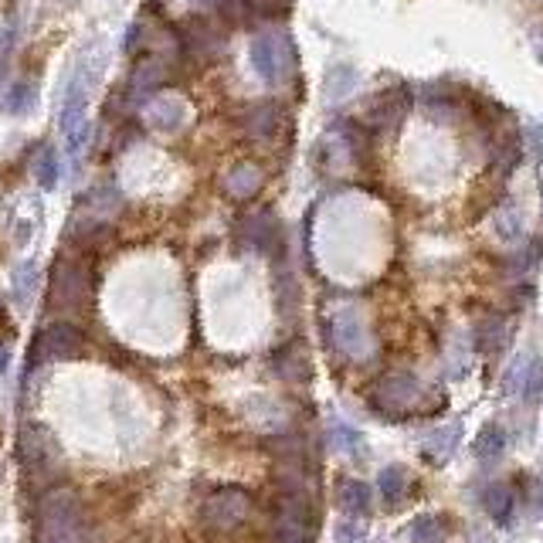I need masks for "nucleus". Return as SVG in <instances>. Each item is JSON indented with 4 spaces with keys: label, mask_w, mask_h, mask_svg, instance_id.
<instances>
[{
    "label": "nucleus",
    "mask_w": 543,
    "mask_h": 543,
    "mask_svg": "<svg viewBox=\"0 0 543 543\" xmlns=\"http://www.w3.org/2000/svg\"><path fill=\"white\" fill-rule=\"evenodd\" d=\"M96 289L89 255H58V262L48 272V306L55 313H82Z\"/></svg>",
    "instance_id": "obj_2"
},
{
    "label": "nucleus",
    "mask_w": 543,
    "mask_h": 543,
    "mask_svg": "<svg viewBox=\"0 0 543 543\" xmlns=\"http://www.w3.org/2000/svg\"><path fill=\"white\" fill-rule=\"evenodd\" d=\"M252 516V496L238 486H224L204 496L201 503V523L211 533H235Z\"/></svg>",
    "instance_id": "obj_5"
},
{
    "label": "nucleus",
    "mask_w": 543,
    "mask_h": 543,
    "mask_svg": "<svg viewBox=\"0 0 543 543\" xmlns=\"http://www.w3.org/2000/svg\"><path fill=\"white\" fill-rule=\"evenodd\" d=\"M282 123H286V109L279 102H255L241 112V133L252 136V140H272Z\"/></svg>",
    "instance_id": "obj_12"
},
{
    "label": "nucleus",
    "mask_w": 543,
    "mask_h": 543,
    "mask_svg": "<svg viewBox=\"0 0 543 543\" xmlns=\"http://www.w3.org/2000/svg\"><path fill=\"white\" fill-rule=\"evenodd\" d=\"M58 177H62V163H58V153L51 150V146H41L38 153H34V180H38L45 191L58 184Z\"/></svg>",
    "instance_id": "obj_20"
},
{
    "label": "nucleus",
    "mask_w": 543,
    "mask_h": 543,
    "mask_svg": "<svg viewBox=\"0 0 543 543\" xmlns=\"http://www.w3.org/2000/svg\"><path fill=\"white\" fill-rule=\"evenodd\" d=\"M493 160L499 167H516V160H520V136H516V129H503V133L496 136L493 143Z\"/></svg>",
    "instance_id": "obj_23"
},
{
    "label": "nucleus",
    "mask_w": 543,
    "mask_h": 543,
    "mask_svg": "<svg viewBox=\"0 0 543 543\" xmlns=\"http://www.w3.org/2000/svg\"><path fill=\"white\" fill-rule=\"evenodd\" d=\"M262 184H265L262 167H258V163H248V160L235 163V167H231L221 180L224 194H228L231 201H252V197L262 191Z\"/></svg>",
    "instance_id": "obj_13"
},
{
    "label": "nucleus",
    "mask_w": 543,
    "mask_h": 543,
    "mask_svg": "<svg viewBox=\"0 0 543 543\" xmlns=\"http://www.w3.org/2000/svg\"><path fill=\"white\" fill-rule=\"evenodd\" d=\"M143 119H146V126H153V129H180L184 126V119H187V109H184V102L180 99H170V96H160V99H150L143 106Z\"/></svg>",
    "instance_id": "obj_16"
},
{
    "label": "nucleus",
    "mask_w": 543,
    "mask_h": 543,
    "mask_svg": "<svg viewBox=\"0 0 543 543\" xmlns=\"http://www.w3.org/2000/svg\"><path fill=\"white\" fill-rule=\"evenodd\" d=\"M34 102H38V92H34V85L28 82H17L14 89L7 92V112H11V116H28Z\"/></svg>",
    "instance_id": "obj_24"
},
{
    "label": "nucleus",
    "mask_w": 543,
    "mask_h": 543,
    "mask_svg": "<svg viewBox=\"0 0 543 543\" xmlns=\"http://www.w3.org/2000/svg\"><path fill=\"white\" fill-rule=\"evenodd\" d=\"M248 58H252V68L258 72V79L269 85H282L289 82L292 75V45L282 34H258L248 48Z\"/></svg>",
    "instance_id": "obj_6"
},
{
    "label": "nucleus",
    "mask_w": 543,
    "mask_h": 543,
    "mask_svg": "<svg viewBox=\"0 0 543 543\" xmlns=\"http://www.w3.org/2000/svg\"><path fill=\"white\" fill-rule=\"evenodd\" d=\"M404 482H408V476H404V469H398V465H391V469H384V472H381V479H377V489H381V493L394 503V499L401 496Z\"/></svg>",
    "instance_id": "obj_28"
},
{
    "label": "nucleus",
    "mask_w": 543,
    "mask_h": 543,
    "mask_svg": "<svg viewBox=\"0 0 543 543\" xmlns=\"http://www.w3.org/2000/svg\"><path fill=\"white\" fill-rule=\"evenodd\" d=\"M455 442H459V428H442V432L432 435V442L425 445V452L432 455L435 462H442L448 452L455 448Z\"/></svg>",
    "instance_id": "obj_27"
},
{
    "label": "nucleus",
    "mask_w": 543,
    "mask_h": 543,
    "mask_svg": "<svg viewBox=\"0 0 543 543\" xmlns=\"http://www.w3.org/2000/svg\"><path fill=\"white\" fill-rule=\"evenodd\" d=\"M482 506H486V513L493 516L496 523H506V520H510V510H513L510 486H503V482H493V486H486V493H482Z\"/></svg>",
    "instance_id": "obj_19"
},
{
    "label": "nucleus",
    "mask_w": 543,
    "mask_h": 543,
    "mask_svg": "<svg viewBox=\"0 0 543 543\" xmlns=\"http://www.w3.org/2000/svg\"><path fill=\"white\" fill-rule=\"evenodd\" d=\"M503 452H506V432L499 425H486L476 438V455H479V459H486V462H493Z\"/></svg>",
    "instance_id": "obj_22"
},
{
    "label": "nucleus",
    "mask_w": 543,
    "mask_h": 543,
    "mask_svg": "<svg viewBox=\"0 0 543 543\" xmlns=\"http://www.w3.org/2000/svg\"><path fill=\"white\" fill-rule=\"evenodd\" d=\"M238 235L245 245H252L255 252H262V255H279L282 252V228H279V221H275L272 211L245 214L238 224Z\"/></svg>",
    "instance_id": "obj_11"
},
{
    "label": "nucleus",
    "mask_w": 543,
    "mask_h": 543,
    "mask_svg": "<svg viewBox=\"0 0 543 543\" xmlns=\"http://www.w3.org/2000/svg\"><path fill=\"white\" fill-rule=\"evenodd\" d=\"M336 499H340L343 513H350V516L370 513V486L360 479H343L340 489H336Z\"/></svg>",
    "instance_id": "obj_17"
},
{
    "label": "nucleus",
    "mask_w": 543,
    "mask_h": 543,
    "mask_svg": "<svg viewBox=\"0 0 543 543\" xmlns=\"http://www.w3.org/2000/svg\"><path fill=\"white\" fill-rule=\"evenodd\" d=\"M523 398H527V401H540L543 398V364H540V360L530 367L527 384H523Z\"/></svg>",
    "instance_id": "obj_29"
},
{
    "label": "nucleus",
    "mask_w": 543,
    "mask_h": 543,
    "mask_svg": "<svg viewBox=\"0 0 543 543\" xmlns=\"http://www.w3.org/2000/svg\"><path fill=\"white\" fill-rule=\"evenodd\" d=\"M364 533H360L357 527H350V523H340V530H336V540L340 543H357Z\"/></svg>",
    "instance_id": "obj_30"
},
{
    "label": "nucleus",
    "mask_w": 543,
    "mask_h": 543,
    "mask_svg": "<svg viewBox=\"0 0 543 543\" xmlns=\"http://www.w3.org/2000/svg\"><path fill=\"white\" fill-rule=\"evenodd\" d=\"M404 112H408V92L387 89L367 106V126L370 129H391V126L401 123Z\"/></svg>",
    "instance_id": "obj_14"
},
{
    "label": "nucleus",
    "mask_w": 543,
    "mask_h": 543,
    "mask_svg": "<svg viewBox=\"0 0 543 543\" xmlns=\"http://www.w3.org/2000/svg\"><path fill=\"white\" fill-rule=\"evenodd\" d=\"M34 286H38V262L28 258V262H21L14 269V303L21 306V309L31 303Z\"/></svg>",
    "instance_id": "obj_21"
},
{
    "label": "nucleus",
    "mask_w": 543,
    "mask_h": 543,
    "mask_svg": "<svg viewBox=\"0 0 543 543\" xmlns=\"http://www.w3.org/2000/svg\"><path fill=\"white\" fill-rule=\"evenodd\" d=\"M7 360H11V350H7V347H0V374H4Z\"/></svg>",
    "instance_id": "obj_31"
},
{
    "label": "nucleus",
    "mask_w": 543,
    "mask_h": 543,
    "mask_svg": "<svg viewBox=\"0 0 543 543\" xmlns=\"http://www.w3.org/2000/svg\"><path fill=\"white\" fill-rule=\"evenodd\" d=\"M34 543H92V523L75 489L51 486L38 499Z\"/></svg>",
    "instance_id": "obj_1"
},
{
    "label": "nucleus",
    "mask_w": 543,
    "mask_h": 543,
    "mask_svg": "<svg viewBox=\"0 0 543 543\" xmlns=\"http://www.w3.org/2000/svg\"><path fill=\"white\" fill-rule=\"evenodd\" d=\"M326 333H330V343L343 357L350 360H360L367 357L370 350V336H367V326H364V316L357 309H336L326 323Z\"/></svg>",
    "instance_id": "obj_9"
},
{
    "label": "nucleus",
    "mask_w": 543,
    "mask_h": 543,
    "mask_svg": "<svg viewBox=\"0 0 543 543\" xmlns=\"http://www.w3.org/2000/svg\"><path fill=\"white\" fill-rule=\"evenodd\" d=\"M275 374L282 381H292V384H306L309 381V353L303 343H286L282 350H275Z\"/></svg>",
    "instance_id": "obj_15"
},
{
    "label": "nucleus",
    "mask_w": 543,
    "mask_h": 543,
    "mask_svg": "<svg viewBox=\"0 0 543 543\" xmlns=\"http://www.w3.org/2000/svg\"><path fill=\"white\" fill-rule=\"evenodd\" d=\"M252 21H275L292 7V0H245Z\"/></svg>",
    "instance_id": "obj_25"
},
{
    "label": "nucleus",
    "mask_w": 543,
    "mask_h": 543,
    "mask_svg": "<svg viewBox=\"0 0 543 543\" xmlns=\"http://www.w3.org/2000/svg\"><path fill=\"white\" fill-rule=\"evenodd\" d=\"M370 401H374V408L384 411V415H408L421 401V384L408 370H394V374H387L374 384Z\"/></svg>",
    "instance_id": "obj_8"
},
{
    "label": "nucleus",
    "mask_w": 543,
    "mask_h": 543,
    "mask_svg": "<svg viewBox=\"0 0 543 543\" xmlns=\"http://www.w3.org/2000/svg\"><path fill=\"white\" fill-rule=\"evenodd\" d=\"M506 340V320L499 313H486L476 323V343L482 353H496Z\"/></svg>",
    "instance_id": "obj_18"
},
{
    "label": "nucleus",
    "mask_w": 543,
    "mask_h": 543,
    "mask_svg": "<svg viewBox=\"0 0 543 543\" xmlns=\"http://www.w3.org/2000/svg\"><path fill=\"white\" fill-rule=\"evenodd\" d=\"M85 353V333L75 323H51L45 326L31 343V364H45V360H75Z\"/></svg>",
    "instance_id": "obj_7"
},
{
    "label": "nucleus",
    "mask_w": 543,
    "mask_h": 543,
    "mask_svg": "<svg viewBox=\"0 0 543 543\" xmlns=\"http://www.w3.org/2000/svg\"><path fill=\"white\" fill-rule=\"evenodd\" d=\"M445 540V523L438 516H421L411 527V543H442Z\"/></svg>",
    "instance_id": "obj_26"
},
{
    "label": "nucleus",
    "mask_w": 543,
    "mask_h": 543,
    "mask_svg": "<svg viewBox=\"0 0 543 543\" xmlns=\"http://www.w3.org/2000/svg\"><path fill=\"white\" fill-rule=\"evenodd\" d=\"M177 31V55L184 65H204L211 58H218L224 45H228V34L224 24L214 14H194L187 21L174 24Z\"/></svg>",
    "instance_id": "obj_4"
},
{
    "label": "nucleus",
    "mask_w": 543,
    "mask_h": 543,
    "mask_svg": "<svg viewBox=\"0 0 543 543\" xmlns=\"http://www.w3.org/2000/svg\"><path fill=\"white\" fill-rule=\"evenodd\" d=\"M62 136L68 146V157L79 160L85 143H89V119H85V85L82 79L72 82L68 96L62 102Z\"/></svg>",
    "instance_id": "obj_10"
},
{
    "label": "nucleus",
    "mask_w": 543,
    "mask_h": 543,
    "mask_svg": "<svg viewBox=\"0 0 543 543\" xmlns=\"http://www.w3.org/2000/svg\"><path fill=\"white\" fill-rule=\"evenodd\" d=\"M17 452H21L24 482L34 489H51L55 479L62 476V448H58L55 435L41 425H24L21 438H17Z\"/></svg>",
    "instance_id": "obj_3"
}]
</instances>
